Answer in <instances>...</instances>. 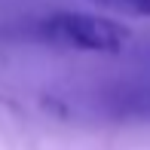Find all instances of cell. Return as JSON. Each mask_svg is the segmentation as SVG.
Segmentation results:
<instances>
[{"mask_svg":"<svg viewBox=\"0 0 150 150\" xmlns=\"http://www.w3.org/2000/svg\"><path fill=\"white\" fill-rule=\"evenodd\" d=\"M40 40L61 49H77V52H98V55H117L129 46L132 31L120 25L117 18L95 16V12H77V9H61L46 16L37 25Z\"/></svg>","mask_w":150,"mask_h":150,"instance_id":"6da1fadb","label":"cell"},{"mask_svg":"<svg viewBox=\"0 0 150 150\" xmlns=\"http://www.w3.org/2000/svg\"><path fill=\"white\" fill-rule=\"evenodd\" d=\"M86 110L110 122H150V83H113L86 98Z\"/></svg>","mask_w":150,"mask_h":150,"instance_id":"7a4b0ae2","label":"cell"},{"mask_svg":"<svg viewBox=\"0 0 150 150\" xmlns=\"http://www.w3.org/2000/svg\"><path fill=\"white\" fill-rule=\"evenodd\" d=\"M117 9L138 18H150V0H117Z\"/></svg>","mask_w":150,"mask_h":150,"instance_id":"3957f363","label":"cell"}]
</instances>
